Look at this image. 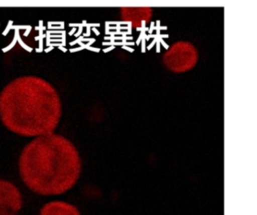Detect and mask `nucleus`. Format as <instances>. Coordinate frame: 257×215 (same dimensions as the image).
Returning a JSON list of instances; mask_svg holds the SVG:
<instances>
[{
	"label": "nucleus",
	"mask_w": 257,
	"mask_h": 215,
	"mask_svg": "<svg viewBox=\"0 0 257 215\" xmlns=\"http://www.w3.org/2000/svg\"><path fill=\"white\" fill-rule=\"evenodd\" d=\"M62 116V103L51 83L37 76H23L0 93V119L13 133L39 137L54 133Z\"/></svg>",
	"instance_id": "nucleus-1"
},
{
	"label": "nucleus",
	"mask_w": 257,
	"mask_h": 215,
	"mask_svg": "<svg viewBox=\"0 0 257 215\" xmlns=\"http://www.w3.org/2000/svg\"><path fill=\"white\" fill-rule=\"evenodd\" d=\"M19 171L25 184L35 193L58 195L76 185L82 172V159L71 141L49 134L30 141L21 153Z\"/></svg>",
	"instance_id": "nucleus-2"
},
{
	"label": "nucleus",
	"mask_w": 257,
	"mask_h": 215,
	"mask_svg": "<svg viewBox=\"0 0 257 215\" xmlns=\"http://www.w3.org/2000/svg\"><path fill=\"white\" fill-rule=\"evenodd\" d=\"M199 53L195 45L189 41H177L170 45L162 55V63L170 72L186 73L197 66Z\"/></svg>",
	"instance_id": "nucleus-3"
},
{
	"label": "nucleus",
	"mask_w": 257,
	"mask_h": 215,
	"mask_svg": "<svg viewBox=\"0 0 257 215\" xmlns=\"http://www.w3.org/2000/svg\"><path fill=\"white\" fill-rule=\"evenodd\" d=\"M119 13L121 21L134 30L147 27L153 18V10L150 7H122Z\"/></svg>",
	"instance_id": "nucleus-4"
},
{
	"label": "nucleus",
	"mask_w": 257,
	"mask_h": 215,
	"mask_svg": "<svg viewBox=\"0 0 257 215\" xmlns=\"http://www.w3.org/2000/svg\"><path fill=\"white\" fill-rule=\"evenodd\" d=\"M23 206V197L19 188L10 181L0 179V208L17 213Z\"/></svg>",
	"instance_id": "nucleus-5"
},
{
	"label": "nucleus",
	"mask_w": 257,
	"mask_h": 215,
	"mask_svg": "<svg viewBox=\"0 0 257 215\" xmlns=\"http://www.w3.org/2000/svg\"><path fill=\"white\" fill-rule=\"evenodd\" d=\"M40 215H81V213L79 208L71 203L52 201L42 207Z\"/></svg>",
	"instance_id": "nucleus-6"
},
{
	"label": "nucleus",
	"mask_w": 257,
	"mask_h": 215,
	"mask_svg": "<svg viewBox=\"0 0 257 215\" xmlns=\"http://www.w3.org/2000/svg\"><path fill=\"white\" fill-rule=\"evenodd\" d=\"M0 215H16V213L11 210H6V209L0 208Z\"/></svg>",
	"instance_id": "nucleus-7"
}]
</instances>
